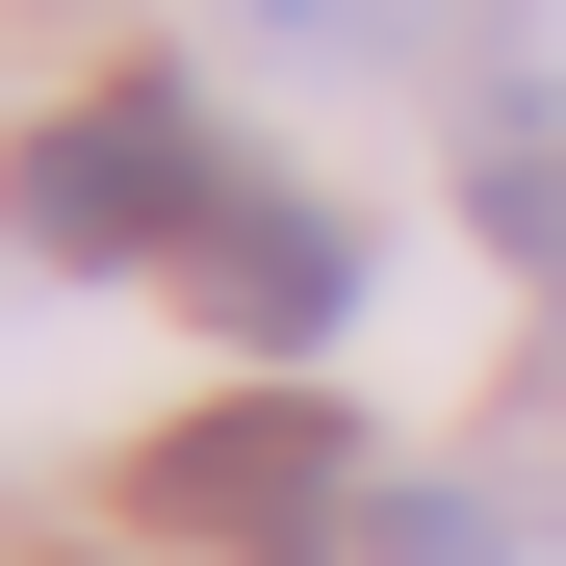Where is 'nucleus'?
<instances>
[{
  "instance_id": "423d86ee",
  "label": "nucleus",
  "mask_w": 566,
  "mask_h": 566,
  "mask_svg": "<svg viewBox=\"0 0 566 566\" xmlns=\"http://www.w3.org/2000/svg\"><path fill=\"white\" fill-rule=\"evenodd\" d=\"M360 566H490V515H463V490H387V515H360Z\"/></svg>"
},
{
  "instance_id": "7ed1b4c3",
  "label": "nucleus",
  "mask_w": 566,
  "mask_h": 566,
  "mask_svg": "<svg viewBox=\"0 0 566 566\" xmlns=\"http://www.w3.org/2000/svg\"><path fill=\"white\" fill-rule=\"evenodd\" d=\"M180 283H207V335H232V360H310V335L360 310V232H335V207H258V180H232V232L180 258Z\"/></svg>"
},
{
  "instance_id": "f03ea898",
  "label": "nucleus",
  "mask_w": 566,
  "mask_h": 566,
  "mask_svg": "<svg viewBox=\"0 0 566 566\" xmlns=\"http://www.w3.org/2000/svg\"><path fill=\"white\" fill-rule=\"evenodd\" d=\"M129 515L207 541V566H335L387 490H360V412H335V387H232V412H180V438L129 463Z\"/></svg>"
},
{
  "instance_id": "20e7f679",
  "label": "nucleus",
  "mask_w": 566,
  "mask_h": 566,
  "mask_svg": "<svg viewBox=\"0 0 566 566\" xmlns=\"http://www.w3.org/2000/svg\"><path fill=\"white\" fill-rule=\"evenodd\" d=\"M463 207H490L515 283H566V77L541 52H490V104H463Z\"/></svg>"
},
{
  "instance_id": "39448f33",
  "label": "nucleus",
  "mask_w": 566,
  "mask_h": 566,
  "mask_svg": "<svg viewBox=\"0 0 566 566\" xmlns=\"http://www.w3.org/2000/svg\"><path fill=\"white\" fill-rule=\"evenodd\" d=\"M463 0H258V52H438Z\"/></svg>"
},
{
  "instance_id": "f257e3e1",
  "label": "nucleus",
  "mask_w": 566,
  "mask_h": 566,
  "mask_svg": "<svg viewBox=\"0 0 566 566\" xmlns=\"http://www.w3.org/2000/svg\"><path fill=\"white\" fill-rule=\"evenodd\" d=\"M0 232L77 258V283H180V258L232 232V155H207L180 77H104V104H52L27 155H0Z\"/></svg>"
}]
</instances>
